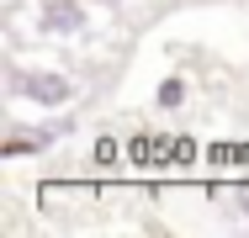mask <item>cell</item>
Masks as SVG:
<instances>
[{
  "mask_svg": "<svg viewBox=\"0 0 249 238\" xmlns=\"http://www.w3.org/2000/svg\"><path fill=\"white\" fill-rule=\"evenodd\" d=\"M11 90L27 95V101H37V106H64L74 85L64 80V74H11Z\"/></svg>",
  "mask_w": 249,
  "mask_h": 238,
  "instance_id": "6da1fadb",
  "label": "cell"
},
{
  "mask_svg": "<svg viewBox=\"0 0 249 238\" xmlns=\"http://www.w3.org/2000/svg\"><path fill=\"white\" fill-rule=\"evenodd\" d=\"M37 32H43V37H74V32H85V5L48 0V5L37 11Z\"/></svg>",
  "mask_w": 249,
  "mask_h": 238,
  "instance_id": "7a4b0ae2",
  "label": "cell"
},
{
  "mask_svg": "<svg viewBox=\"0 0 249 238\" xmlns=\"http://www.w3.org/2000/svg\"><path fill=\"white\" fill-rule=\"evenodd\" d=\"M48 138H53V133H43V138H5L0 153H5V159H21V153H32V148H43Z\"/></svg>",
  "mask_w": 249,
  "mask_h": 238,
  "instance_id": "3957f363",
  "label": "cell"
},
{
  "mask_svg": "<svg viewBox=\"0 0 249 238\" xmlns=\"http://www.w3.org/2000/svg\"><path fill=\"white\" fill-rule=\"evenodd\" d=\"M180 101H186V85L180 80H164L159 85V106H180Z\"/></svg>",
  "mask_w": 249,
  "mask_h": 238,
  "instance_id": "277c9868",
  "label": "cell"
},
{
  "mask_svg": "<svg viewBox=\"0 0 249 238\" xmlns=\"http://www.w3.org/2000/svg\"><path fill=\"white\" fill-rule=\"evenodd\" d=\"M239 212H244V222H249V190H244V196H239Z\"/></svg>",
  "mask_w": 249,
  "mask_h": 238,
  "instance_id": "5b68a950",
  "label": "cell"
}]
</instances>
